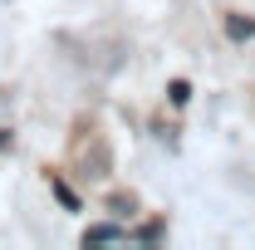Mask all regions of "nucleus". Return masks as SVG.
Listing matches in <instances>:
<instances>
[{"label": "nucleus", "mask_w": 255, "mask_h": 250, "mask_svg": "<svg viewBox=\"0 0 255 250\" xmlns=\"http://www.w3.org/2000/svg\"><path fill=\"white\" fill-rule=\"evenodd\" d=\"M108 241H123V226L103 221V226H89V231H84V246H108Z\"/></svg>", "instance_id": "obj_1"}, {"label": "nucleus", "mask_w": 255, "mask_h": 250, "mask_svg": "<svg viewBox=\"0 0 255 250\" xmlns=\"http://www.w3.org/2000/svg\"><path fill=\"white\" fill-rule=\"evenodd\" d=\"M0 147H10V132H5V127H0Z\"/></svg>", "instance_id": "obj_5"}, {"label": "nucleus", "mask_w": 255, "mask_h": 250, "mask_svg": "<svg viewBox=\"0 0 255 250\" xmlns=\"http://www.w3.org/2000/svg\"><path fill=\"white\" fill-rule=\"evenodd\" d=\"M226 34H231L236 44H246V39H255V20L251 15H226Z\"/></svg>", "instance_id": "obj_2"}, {"label": "nucleus", "mask_w": 255, "mask_h": 250, "mask_svg": "<svg viewBox=\"0 0 255 250\" xmlns=\"http://www.w3.org/2000/svg\"><path fill=\"white\" fill-rule=\"evenodd\" d=\"M167 98H172V103L182 108V103L191 98V84H187V79H172V84H167Z\"/></svg>", "instance_id": "obj_3"}, {"label": "nucleus", "mask_w": 255, "mask_h": 250, "mask_svg": "<svg viewBox=\"0 0 255 250\" xmlns=\"http://www.w3.org/2000/svg\"><path fill=\"white\" fill-rule=\"evenodd\" d=\"M49 187H54V196H59V201H64V206H69V211H79V196L69 191V182H59V177H54Z\"/></svg>", "instance_id": "obj_4"}]
</instances>
